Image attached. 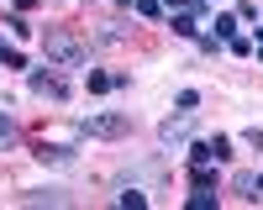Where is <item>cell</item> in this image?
<instances>
[{
	"instance_id": "6da1fadb",
	"label": "cell",
	"mask_w": 263,
	"mask_h": 210,
	"mask_svg": "<svg viewBox=\"0 0 263 210\" xmlns=\"http://www.w3.org/2000/svg\"><path fill=\"white\" fill-rule=\"evenodd\" d=\"M42 58L53 63V69H84L90 63V42L69 27H48L42 32Z\"/></svg>"
},
{
	"instance_id": "7a4b0ae2",
	"label": "cell",
	"mask_w": 263,
	"mask_h": 210,
	"mask_svg": "<svg viewBox=\"0 0 263 210\" xmlns=\"http://www.w3.org/2000/svg\"><path fill=\"white\" fill-rule=\"evenodd\" d=\"M74 132H79V137L116 142V137L132 132V116H121V111H90V116H79V121H74Z\"/></svg>"
},
{
	"instance_id": "3957f363",
	"label": "cell",
	"mask_w": 263,
	"mask_h": 210,
	"mask_svg": "<svg viewBox=\"0 0 263 210\" xmlns=\"http://www.w3.org/2000/svg\"><path fill=\"white\" fill-rule=\"evenodd\" d=\"M32 95L58 105V100H69V79H63V74L53 69V63H48V69H37V74H32Z\"/></svg>"
},
{
	"instance_id": "277c9868",
	"label": "cell",
	"mask_w": 263,
	"mask_h": 210,
	"mask_svg": "<svg viewBox=\"0 0 263 210\" xmlns=\"http://www.w3.org/2000/svg\"><path fill=\"white\" fill-rule=\"evenodd\" d=\"M190 137H195V116H190V111H179V116H168V121L158 126V142H163V147H184Z\"/></svg>"
},
{
	"instance_id": "5b68a950",
	"label": "cell",
	"mask_w": 263,
	"mask_h": 210,
	"mask_svg": "<svg viewBox=\"0 0 263 210\" xmlns=\"http://www.w3.org/2000/svg\"><path fill=\"white\" fill-rule=\"evenodd\" d=\"M200 16H205V0H190V6H179V11L168 16L174 37H200Z\"/></svg>"
},
{
	"instance_id": "8992f818",
	"label": "cell",
	"mask_w": 263,
	"mask_h": 210,
	"mask_svg": "<svg viewBox=\"0 0 263 210\" xmlns=\"http://www.w3.org/2000/svg\"><path fill=\"white\" fill-rule=\"evenodd\" d=\"M21 205H74V195L69 189H27Z\"/></svg>"
},
{
	"instance_id": "52a82bcc",
	"label": "cell",
	"mask_w": 263,
	"mask_h": 210,
	"mask_svg": "<svg viewBox=\"0 0 263 210\" xmlns=\"http://www.w3.org/2000/svg\"><path fill=\"white\" fill-rule=\"evenodd\" d=\"M32 158L58 168V163H69V158H74V147H69V142H37V153H32Z\"/></svg>"
},
{
	"instance_id": "ba28073f",
	"label": "cell",
	"mask_w": 263,
	"mask_h": 210,
	"mask_svg": "<svg viewBox=\"0 0 263 210\" xmlns=\"http://www.w3.org/2000/svg\"><path fill=\"white\" fill-rule=\"evenodd\" d=\"M232 184H237V195H242L248 205H263V174H237Z\"/></svg>"
},
{
	"instance_id": "9c48e42d",
	"label": "cell",
	"mask_w": 263,
	"mask_h": 210,
	"mask_svg": "<svg viewBox=\"0 0 263 210\" xmlns=\"http://www.w3.org/2000/svg\"><path fill=\"white\" fill-rule=\"evenodd\" d=\"M95 42H105V48H121V42H126V27H121V21H100Z\"/></svg>"
},
{
	"instance_id": "30bf717a",
	"label": "cell",
	"mask_w": 263,
	"mask_h": 210,
	"mask_svg": "<svg viewBox=\"0 0 263 210\" xmlns=\"http://www.w3.org/2000/svg\"><path fill=\"white\" fill-rule=\"evenodd\" d=\"M237 27H242V21H237V11H221V16H216V37H221V42H232Z\"/></svg>"
},
{
	"instance_id": "8fae6325",
	"label": "cell",
	"mask_w": 263,
	"mask_h": 210,
	"mask_svg": "<svg viewBox=\"0 0 263 210\" xmlns=\"http://www.w3.org/2000/svg\"><path fill=\"white\" fill-rule=\"evenodd\" d=\"M211 163H216L211 142H195V147H190V168H211Z\"/></svg>"
},
{
	"instance_id": "7c38bea8",
	"label": "cell",
	"mask_w": 263,
	"mask_h": 210,
	"mask_svg": "<svg viewBox=\"0 0 263 210\" xmlns=\"http://www.w3.org/2000/svg\"><path fill=\"white\" fill-rule=\"evenodd\" d=\"M184 205H190V210H211V205H216V189H190Z\"/></svg>"
},
{
	"instance_id": "4fadbf2b",
	"label": "cell",
	"mask_w": 263,
	"mask_h": 210,
	"mask_svg": "<svg viewBox=\"0 0 263 210\" xmlns=\"http://www.w3.org/2000/svg\"><path fill=\"white\" fill-rule=\"evenodd\" d=\"M132 11H137L142 21H158L163 16V0H132Z\"/></svg>"
},
{
	"instance_id": "5bb4252c",
	"label": "cell",
	"mask_w": 263,
	"mask_h": 210,
	"mask_svg": "<svg viewBox=\"0 0 263 210\" xmlns=\"http://www.w3.org/2000/svg\"><path fill=\"white\" fill-rule=\"evenodd\" d=\"M6 27H11V37H16V42H27V37H32V21H27V16H21V11H16V16L6 21Z\"/></svg>"
},
{
	"instance_id": "9a60e30c",
	"label": "cell",
	"mask_w": 263,
	"mask_h": 210,
	"mask_svg": "<svg viewBox=\"0 0 263 210\" xmlns=\"http://www.w3.org/2000/svg\"><path fill=\"white\" fill-rule=\"evenodd\" d=\"M84 84H90V95H105V90H111V74H100V69H90V74H84Z\"/></svg>"
},
{
	"instance_id": "2e32d148",
	"label": "cell",
	"mask_w": 263,
	"mask_h": 210,
	"mask_svg": "<svg viewBox=\"0 0 263 210\" xmlns=\"http://www.w3.org/2000/svg\"><path fill=\"white\" fill-rule=\"evenodd\" d=\"M116 205H126V210H142V205H147V195H142V189H121V195H116Z\"/></svg>"
},
{
	"instance_id": "e0dca14e",
	"label": "cell",
	"mask_w": 263,
	"mask_h": 210,
	"mask_svg": "<svg viewBox=\"0 0 263 210\" xmlns=\"http://www.w3.org/2000/svg\"><path fill=\"white\" fill-rule=\"evenodd\" d=\"M16 142V121H11V111H0V147H11Z\"/></svg>"
},
{
	"instance_id": "ac0fdd59",
	"label": "cell",
	"mask_w": 263,
	"mask_h": 210,
	"mask_svg": "<svg viewBox=\"0 0 263 210\" xmlns=\"http://www.w3.org/2000/svg\"><path fill=\"white\" fill-rule=\"evenodd\" d=\"M211 153H216V163H227L232 158V137H211Z\"/></svg>"
},
{
	"instance_id": "d6986e66",
	"label": "cell",
	"mask_w": 263,
	"mask_h": 210,
	"mask_svg": "<svg viewBox=\"0 0 263 210\" xmlns=\"http://www.w3.org/2000/svg\"><path fill=\"white\" fill-rule=\"evenodd\" d=\"M195 42H200V53H227V42L216 37V32H211V37H195Z\"/></svg>"
},
{
	"instance_id": "ffe728a7",
	"label": "cell",
	"mask_w": 263,
	"mask_h": 210,
	"mask_svg": "<svg viewBox=\"0 0 263 210\" xmlns=\"http://www.w3.org/2000/svg\"><path fill=\"white\" fill-rule=\"evenodd\" d=\"M227 53H232V58H248V53H253V42H248V37H232V42H227Z\"/></svg>"
},
{
	"instance_id": "44dd1931",
	"label": "cell",
	"mask_w": 263,
	"mask_h": 210,
	"mask_svg": "<svg viewBox=\"0 0 263 210\" xmlns=\"http://www.w3.org/2000/svg\"><path fill=\"white\" fill-rule=\"evenodd\" d=\"M237 21H258V0H242V6H237Z\"/></svg>"
},
{
	"instance_id": "7402d4cb",
	"label": "cell",
	"mask_w": 263,
	"mask_h": 210,
	"mask_svg": "<svg viewBox=\"0 0 263 210\" xmlns=\"http://www.w3.org/2000/svg\"><path fill=\"white\" fill-rule=\"evenodd\" d=\"M200 105V90H179V111H195Z\"/></svg>"
},
{
	"instance_id": "603a6c76",
	"label": "cell",
	"mask_w": 263,
	"mask_h": 210,
	"mask_svg": "<svg viewBox=\"0 0 263 210\" xmlns=\"http://www.w3.org/2000/svg\"><path fill=\"white\" fill-rule=\"evenodd\" d=\"M242 142H248V147H253V153H263V126H253V132H248V137H242Z\"/></svg>"
},
{
	"instance_id": "cb8c5ba5",
	"label": "cell",
	"mask_w": 263,
	"mask_h": 210,
	"mask_svg": "<svg viewBox=\"0 0 263 210\" xmlns=\"http://www.w3.org/2000/svg\"><path fill=\"white\" fill-rule=\"evenodd\" d=\"M32 6H37V0H16V11H21V16H27V11H32Z\"/></svg>"
},
{
	"instance_id": "d4e9b609",
	"label": "cell",
	"mask_w": 263,
	"mask_h": 210,
	"mask_svg": "<svg viewBox=\"0 0 263 210\" xmlns=\"http://www.w3.org/2000/svg\"><path fill=\"white\" fill-rule=\"evenodd\" d=\"M179 6H190V0H163V11H179Z\"/></svg>"
},
{
	"instance_id": "484cf974",
	"label": "cell",
	"mask_w": 263,
	"mask_h": 210,
	"mask_svg": "<svg viewBox=\"0 0 263 210\" xmlns=\"http://www.w3.org/2000/svg\"><path fill=\"white\" fill-rule=\"evenodd\" d=\"M258 42H263V21H258Z\"/></svg>"
},
{
	"instance_id": "4316f807",
	"label": "cell",
	"mask_w": 263,
	"mask_h": 210,
	"mask_svg": "<svg viewBox=\"0 0 263 210\" xmlns=\"http://www.w3.org/2000/svg\"><path fill=\"white\" fill-rule=\"evenodd\" d=\"M258 63H263V42H258Z\"/></svg>"
},
{
	"instance_id": "83f0119b",
	"label": "cell",
	"mask_w": 263,
	"mask_h": 210,
	"mask_svg": "<svg viewBox=\"0 0 263 210\" xmlns=\"http://www.w3.org/2000/svg\"><path fill=\"white\" fill-rule=\"evenodd\" d=\"M126 6H132V0H126Z\"/></svg>"
}]
</instances>
